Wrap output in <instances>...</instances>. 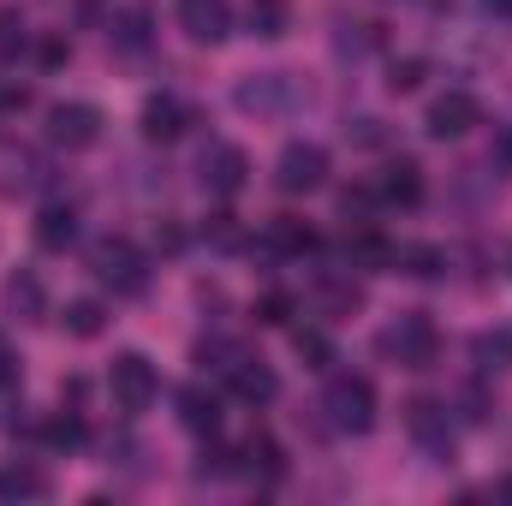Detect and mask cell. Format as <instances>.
I'll list each match as a JSON object with an SVG mask.
<instances>
[{"mask_svg": "<svg viewBox=\"0 0 512 506\" xmlns=\"http://www.w3.org/2000/svg\"><path fill=\"white\" fill-rule=\"evenodd\" d=\"M322 411H328V423L340 435H370L376 429V387H370V376H334Z\"/></svg>", "mask_w": 512, "mask_h": 506, "instance_id": "obj_1", "label": "cell"}, {"mask_svg": "<svg viewBox=\"0 0 512 506\" xmlns=\"http://www.w3.org/2000/svg\"><path fill=\"white\" fill-rule=\"evenodd\" d=\"M376 352L393 358L399 370H429L435 364V352H441V340H435V322L429 316H399L393 328L376 334Z\"/></svg>", "mask_w": 512, "mask_h": 506, "instance_id": "obj_2", "label": "cell"}, {"mask_svg": "<svg viewBox=\"0 0 512 506\" xmlns=\"http://www.w3.org/2000/svg\"><path fill=\"white\" fill-rule=\"evenodd\" d=\"M90 268H96V280L114 286L120 298H143V292H149V262H143V251H137L131 239H102V245L90 251Z\"/></svg>", "mask_w": 512, "mask_h": 506, "instance_id": "obj_3", "label": "cell"}, {"mask_svg": "<svg viewBox=\"0 0 512 506\" xmlns=\"http://www.w3.org/2000/svg\"><path fill=\"white\" fill-rule=\"evenodd\" d=\"M108 393H114V405L120 411H149L155 405V393H161V376H155V364L143 358V352H120L114 364H108Z\"/></svg>", "mask_w": 512, "mask_h": 506, "instance_id": "obj_4", "label": "cell"}, {"mask_svg": "<svg viewBox=\"0 0 512 506\" xmlns=\"http://www.w3.org/2000/svg\"><path fill=\"white\" fill-rule=\"evenodd\" d=\"M274 185L286 197H310L328 185V149L322 143H286L280 161H274Z\"/></svg>", "mask_w": 512, "mask_h": 506, "instance_id": "obj_5", "label": "cell"}, {"mask_svg": "<svg viewBox=\"0 0 512 506\" xmlns=\"http://www.w3.org/2000/svg\"><path fill=\"white\" fill-rule=\"evenodd\" d=\"M179 30L203 48H221L233 36V6L227 0H179Z\"/></svg>", "mask_w": 512, "mask_h": 506, "instance_id": "obj_6", "label": "cell"}, {"mask_svg": "<svg viewBox=\"0 0 512 506\" xmlns=\"http://www.w3.org/2000/svg\"><path fill=\"white\" fill-rule=\"evenodd\" d=\"M48 137L60 149H90L102 137V114L90 102H60V108H48Z\"/></svg>", "mask_w": 512, "mask_h": 506, "instance_id": "obj_7", "label": "cell"}, {"mask_svg": "<svg viewBox=\"0 0 512 506\" xmlns=\"http://www.w3.org/2000/svg\"><path fill=\"white\" fill-rule=\"evenodd\" d=\"M245 179H251V161H245V149H233V143H215V149L203 155V191H209V197H239V191H245Z\"/></svg>", "mask_w": 512, "mask_h": 506, "instance_id": "obj_8", "label": "cell"}, {"mask_svg": "<svg viewBox=\"0 0 512 506\" xmlns=\"http://www.w3.org/2000/svg\"><path fill=\"white\" fill-rule=\"evenodd\" d=\"M429 137H465L471 126H483V108H477V96L471 90H447V96H435L429 102Z\"/></svg>", "mask_w": 512, "mask_h": 506, "instance_id": "obj_9", "label": "cell"}, {"mask_svg": "<svg viewBox=\"0 0 512 506\" xmlns=\"http://www.w3.org/2000/svg\"><path fill=\"white\" fill-rule=\"evenodd\" d=\"M405 423H411V435L447 465L453 459V423H447V405H435V399H411L405 405Z\"/></svg>", "mask_w": 512, "mask_h": 506, "instance_id": "obj_10", "label": "cell"}, {"mask_svg": "<svg viewBox=\"0 0 512 506\" xmlns=\"http://www.w3.org/2000/svg\"><path fill=\"white\" fill-rule=\"evenodd\" d=\"M298 102V84L286 72H262L251 84H239V108L245 114H274V108H292Z\"/></svg>", "mask_w": 512, "mask_h": 506, "instance_id": "obj_11", "label": "cell"}, {"mask_svg": "<svg viewBox=\"0 0 512 506\" xmlns=\"http://www.w3.org/2000/svg\"><path fill=\"white\" fill-rule=\"evenodd\" d=\"M185 126H191V108L179 96H149L143 102V137L149 143H173V137H185Z\"/></svg>", "mask_w": 512, "mask_h": 506, "instance_id": "obj_12", "label": "cell"}, {"mask_svg": "<svg viewBox=\"0 0 512 506\" xmlns=\"http://www.w3.org/2000/svg\"><path fill=\"white\" fill-rule=\"evenodd\" d=\"M227 387H233V393H239L245 405H268V399L280 393V376H274V370H268L262 358H239V364L227 370Z\"/></svg>", "mask_w": 512, "mask_h": 506, "instance_id": "obj_13", "label": "cell"}, {"mask_svg": "<svg viewBox=\"0 0 512 506\" xmlns=\"http://www.w3.org/2000/svg\"><path fill=\"white\" fill-rule=\"evenodd\" d=\"M54 483H48V471L42 465H30V459H12V465H0V501H42Z\"/></svg>", "mask_w": 512, "mask_h": 506, "instance_id": "obj_14", "label": "cell"}, {"mask_svg": "<svg viewBox=\"0 0 512 506\" xmlns=\"http://www.w3.org/2000/svg\"><path fill=\"white\" fill-rule=\"evenodd\" d=\"M382 203H399V209H417L423 203V167L417 161H387V173H382Z\"/></svg>", "mask_w": 512, "mask_h": 506, "instance_id": "obj_15", "label": "cell"}, {"mask_svg": "<svg viewBox=\"0 0 512 506\" xmlns=\"http://www.w3.org/2000/svg\"><path fill=\"white\" fill-rule=\"evenodd\" d=\"M72 239H78V209L72 203H48L36 215V245L42 251H72Z\"/></svg>", "mask_w": 512, "mask_h": 506, "instance_id": "obj_16", "label": "cell"}, {"mask_svg": "<svg viewBox=\"0 0 512 506\" xmlns=\"http://www.w3.org/2000/svg\"><path fill=\"white\" fill-rule=\"evenodd\" d=\"M471 364H477V376H507L512 370V328H483L471 340Z\"/></svg>", "mask_w": 512, "mask_h": 506, "instance_id": "obj_17", "label": "cell"}, {"mask_svg": "<svg viewBox=\"0 0 512 506\" xmlns=\"http://www.w3.org/2000/svg\"><path fill=\"white\" fill-rule=\"evenodd\" d=\"M179 423H185L191 435H215V429H221V399L203 393V387H185V393H179Z\"/></svg>", "mask_w": 512, "mask_h": 506, "instance_id": "obj_18", "label": "cell"}, {"mask_svg": "<svg viewBox=\"0 0 512 506\" xmlns=\"http://www.w3.org/2000/svg\"><path fill=\"white\" fill-rule=\"evenodd\" d=\"M346 262L352 268H364V274H382V268H393V245H387L382 233H370V221L346 239Z\"/></svg>", "mask_w": 512, "mask_h": 506, "instance_id": "obj_19", "label": "cell"}, {"mask_svg": "<svg viewBox=\"0 0 512 506\" xmlns=\"http://www.w3.org/2000/svg\"><path fill=\"white\" fill-rule=\"evenodd\" d=\"M316 298H322L328 316H358V310H364V286H358L352 274H322Z\"/></svg>", "mask_w": 512, "mask_h": 506, "instance_id": "obj_20", "label": "cell"}, {"mask_svg": "<svg viewBox=\"0 0 512 506\" xmlns=\"http://www.w3.org/2000/svg\"><path fill=\"white\" fill-rule=\"evenodd\" d=\"M262 245H268V251H286V256H304V251H316V233H310L298 215H274L268 233H262Z\"/></svg>", "mask_w": 512, "mask_h": 506, "instance_id": "obj_21", "label": "cell"}, {"mask_svg": "<svg viewBox=\"0 0 512 506\" xmlns=\"http://www.w3.org/2000/svg\"><path fill=\"white\" fill-rule=\"evenodd\" d=\"M60 328H66L72 340H96V334L108 328V310H102L96 298H72V304L60 310Z\"/></svg>", "mask_w": 512, "mask_h": 506, "instance_id": "obj_22", "label": "cell"}, {"mask_svg": "<svg viewBox=\"0 0 512 506\" xmlns=\"http://www.w3.org/2000/svg\"><path fill=\"white\" fill-rule=\"evenodd\" d=\"M245 24H251V36H262V42H280L292 30V6L286 0H251Z\"/></svg>", "mask_w": 512, "mask_h": 506, "instance_id": "obj_23", "label": "cell"}, {"mask_svg": "<svg viewBox=\"0 0 512 506\" xmlns=\"http://www.w3.org/2000/svg\"><path fill=\"white\" fill-rule=\"evenodd\" d=\"M42 441H48V447H60V453H72V447H84V441H90V429H84V417H78V411H54V417H42Z\"/></svg>", "mask_w": 512, "mask_h": 506, "instance_id": "obj_24", "label": "cell"}, {"mask_svg": "<svg viewBox=\"0 0 512 506\" xmlns=\"http://www.w3.org/2000/svg\"><path fill=\"white\" fill-rule=\"evenodd\" d=\"M393 268H405L411 280H435L447 268V256L435 251V245H393Z\"/></svg>", "mask_w": 512, "mask_h": 506, "instance_id": "obj_25", "label": "cell"}, {"mask_svg": "<svg viewBox=\"0 0 512 506\" xmlns=\"http://www.w3.org/2000/svg\"><path fill=\"white\" fill-rule=\"evenodd\" d=\"M239 459H245L239 471H251V477H280V471H286V453H280V447H274L268 435H251Z\"/></svg>", "mask_w": 512, "mask_h": 506, "instance_id": "obj_26", "label": "cell"}, {"mask_svg": "<svg viewBox=\"0 0 512 506\" xmlns=\"http://www.w3.org/2000/svg\"><path fill=\"white\" fill-rule=\"evenodd\" d=\"M292 352L304 358V370H328L334 364V346H328L322 328H292Z\"/></svg>", "mask_w": 512, "mask_h": 506, "instance_id": "obj_27", "label": "cell"}, {"mask_svg": "<svg viewBox=\"0 0 512 506\" xmlns=\"http://www.w3.org/2000/svg\"><path fill=\"white\" fill-rule=\"evenodd\" d=\"M6 304H12L18 316H42V280H36V274H12V280H6Z\"/></svg>", "mask_w": 512, "mask_h": 506, "instance_id": "obj_28", "label": "cell"}, {"mask_svg": "<svg viewBox=\"0 0 512 506\" xmlns=\"http://www.w3.org/2000/svg\"><path fill=\"white\" fill-rule=\"evenodd\" d=\"M30 48V30H24V12L18 6H0V60H18Z\"/></svg>", "mask_w": 512, "mask_h": 506, "instance_id": "obj_29", "label": "cell"}, {"mask_svg": "<svg viewBox=\"0 0 512 506\" xmlns=\"http://www.w3.org/2000/svg\"><path fill=\"white\" fill-rule=\"evenodd\" d=\"M423 78H429V60H417V54L387 66V90H393V96H411V90H423Z\"/></svg>", "mask_w": 512, "mask_h": 506, "instance_id": "obj_30", "label": "cell"}, {"mask_svg": "<svg viewBox=\"0 0 512 506\" xmlns=\"http://www.w3.org/2000/svg\"><path fill=\"white\" fill-rule=\"evenodd\" d=\"M376 203H382V191H376V185H346V191H340V215H346V221H352V215H358V221H370V209H376Z\"/></svg>", "mask_w": 512, "mask_h": 506, "instance_id": "obj_31", "label": "cell"}, {"mask_svg": "<svg viewBox=\"0 0 512 506\" xmlns=\"http://www.w3.org/2000/svg\"><path fill=\"white\" fill-rule=\"evenodd\" d=\"M256 322L286 328V322H292V298H286V292H262V298H256Z\"/></svg>", "mask_w": 512, "mask_h": 506, "instance_id": "obj_32", "label": "cell"}, {"mask_svg": "<svg viewBox=\"0 0 512 506\" xmlns=\"http://www.w3.org/2000/svg\"><path fill=\"white\" fill-rule=\"evenodd\" d=\"M114 42H120V48H143V42H149V12H137V6H131L126 18L114 24Z\"/></svg>", "mask_w": 512, "mask_h": 506, "instance_id": "obj_33", "label": "cell"}, {"mask_svg": "<svg viewBox=\"0 0 512 506\" xmlns=\"http://www.w3.org/2000/svg\"><path fill=\"white\" fill-rule=\"evenodd\" d=\"M203 239H215L221 251H239V245H245V233H239V221H233V215H209Z\"/></svg>", "mask_w": 512, "mask_h": 506, "instance_id": "obj_34", "label": "cell"}, {"mask_svg": "<svg viewBox=\"0 0 512 506\" xmlns=\"http://www.w3.org/2000/svg\"><path fill=\"white\" fill-rule=\"evenodd\" d=\"M346 137H352V143H364V149H376V143H382V120H352Z\"/></svg>", "mask_w": 512, "mask_h": 506, "instance_id": "obj_35", "label": "cell"}, {"mask_svg": "<svg viewBox=\"0 0 512 506\" xmlns=\"http://www.w3.org/2000/svg\"><path fill=\"white\" fill-rule=\"evenodd\" d=\"M30 108V90L24 84H0V114H24Z\"/></svg>", "mask_w": 512, "mask_h": 506, "instance_id": "obj_36", "label": "cell"}, {"mask_svg": "<svg viewBox=\"0 0 512 506\" xmlns=\"http://www.w3.org/2000/svg\"><path fill=\"white\" fill-rule=\"evenodd\" d=\"M155 245H161V251H185V227H173V221L155 227Z\"/></svg>", "mask_w": 512, "mask_h": 506, "instance_id": "obj_37", "label": "cell"}, {"mask_svg": "<svg viewBox=\"0 0 512 506\" xmlns=\"http://www.w3.org/2000/svg\"><path fill=\"white\" fill-rule=\"evenodd\" d=\"M12 381H18V358L0 346V387H12Z\"/></svg>", "mask_w": 512, "mask_h": 506, "instance_id": "obj_38", "label": "cell"}, {"mask_svg": "<svg viewBox=\"0 0 512 506\" xmlns=\"http://www.w3.org/2000/svg\"><path fill=\"white\" fill-rule=\"evenodd\" d=\"M489 12H501V18H512V0H489Z\"/></svg>", "mask_w": 512, "mask_h": 506, "instance_id": "obj_39", "label": "cell"}, {"mask_svg": "<svg viewBox=\"0 0 512 506\" xmlns=\"http://www.w3.org/2000/svg\"><path fill=\"white\" fill-rule=\"evenodd\" d=\"M501 161H507V167H512V131H507V137H501Z\"/></svg>", "mask_w": 512, "mask_h": 506, "instance_id": "obj_40", "label": "cell"}]
</instances>
